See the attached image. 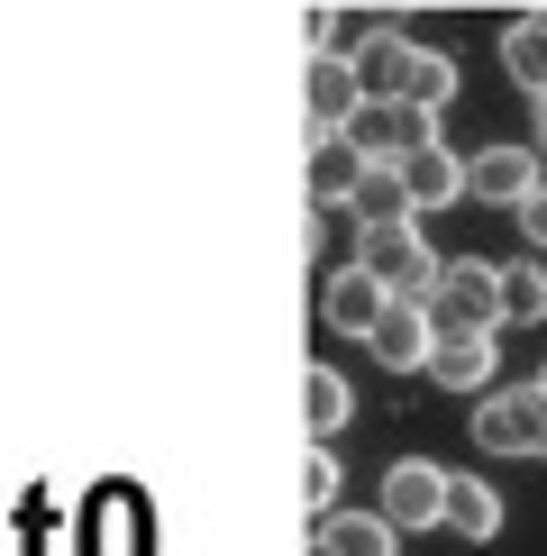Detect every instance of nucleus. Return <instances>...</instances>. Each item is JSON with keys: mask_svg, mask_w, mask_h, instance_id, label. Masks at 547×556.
I'll return each mask as SVG.
<instances>
[{"mask_svg": "<svg viewBox=\"0 0 547 556\" xmlns=\"http://www.w3.org/2000/svg\"><path fill=\"white\" fill-rule=\"evenodd\" d=\"M429 319H438V338H493L501 329V265L447 256L438 292H429Z\"/></svg>", "mask_w": 547, "mask_h": 556, "instance_id": "nucleus-3", "label": "nucleus"}, {"mask_svg": "<svg viewBox=\"0 0 547 556\" xmlns=\"http://www.w3.org/2000/svg\"><path fill=\"white\" fill-rule=\"evenodd\" d=\"M466 192L520 219V211H530V201L547 192V165H538V147H484V155H474V174H466Z\"/></svg>", "mask_w": 547, "mask_h": 556, "instance_id": "nucleus-7", "label": "nucleus"}, {"mask_svg": "<svg viewBox=\"0 0 547 556\" xmlns=\"http://www.w3.org/2000/svg\"><path fill=\"white\" fill-rule=\"evenodd\" d=\"M447 529H456L466 547L501 539V493H493V483H474V475H456V483H447Z\"/></svg>", "mask_w": 547, "mask_h": 556, "instance_id": "nucleus-15", "label": "nucleus"}, {"mask_svg": "<svg viewBox=\"0 0 547 556\" xmlns=\"http://www.w3.org/2000/svg\"><path fill=\"white\" fill-rule=\"evenodd\" d=\"M447 466H429V456H402V466H383V520L402 529H447Z\"/></svg>", "mask_w": 547, "mask_h": 556, "instance_id": "nucleus-5", "label": "nucleus"}, {"mask_svg": "<svg viewBox=\"0 0 547 556\" xmlns=\"http://www.w3.org/2000/svg\"><path fill=\"white\" fill-rule=\"evenodd\" d=\"M365 174H374V155H365L356 137H310V201L319 211H347L365 192Z\"/></svg>", "mask_w": 547, "mask_h": 556, "instance_id": "nucleus-10", "label": "nucleus"}, {"mask_svg": "<svg viewBox=\"0 0 547 556\" xmlns=\"http://www.w3.org/2000/svg\"><path fill=\"white\" fill-rule=\"evenodd\" d=\"M356 74H365V101L374 110H447L456 101V64L438 46L402 37V28H374L356 46Z\"/></svg>", "mask_w": 547, "mask_h": 556, "instance_id": "nucleus-1", "label": "nucleus"}, {"mask_svg": "<svg viewBox=\"0 0 547 556\" xmlns=\"http://www.w3.org/2000/svg\"><path fill=\"white\" fill-rule=\"evenodd\" d=\"M393 547H402V529L383 511H329L319 520V556H393Z\"/></svg>", "mask_w": 547, "mask_h": 556, "instance_id": "nucleus-13", "label": "nucleus"}, {"mask_svg": "<svg viewBox=\"0 0 547 556\" xmlns=\"http://www.w3.org/2000/svg\"><path fill=\"white\" fill-rule=\"evenodd\" d=\"M501 64H511V83L530 91V101L547 91V10H520L511 28H501Z\"/></svg>", "mask_w": 547, "mask_h": 556, "instance_id": "nucleus-14", "label": "nucleus"}, {"mask_svg": "<svg viewBox=\"0 0 547 556\" xmlns=\"http://www.w3.org/2000/svg\"><path fill=\"white\" fill-rule=\"evenodd\" d=\"M493 338H438V365H429V383L438 392H456V402H466V392H493Z\"/></svg>", "mask_w": 547, "mask_h": 556, "instance_id": "nucleus-12", "label": "nucleus"}, {"mask_svg": "<svg viewBox=\"0 0 547 556\" xmlns=\"http://www.w3.org/2000/svg\"><path fill=\"white\" fill-rule=\"evenodd\" d=\"M347 219H356V228H393V219H420V211H410V192H402V165H374V174H365V192L347 201Z\"/></svg>", "mask_w": 547, "mask_h": 556, "instance_id": "nucleus-18", "label": "nucleus"}, {"mask_svg": "<svg viewBox=\"0 0 547 556\" xmlns=\"http://www.w3.org/2000/svg\"><path fill=\"white\" fill-rule=\"evenodd\" d=\"M302 101H310V137H356V119L374 101H365V74H356V55H310V83H302Z\"/></svg>", "mask_w": 547, "mask_h": 556, "instance_id": "nucleus-6", "label": "nucleus"}, {"mask_svg": "<svg viewBox=\"0 0 547 556\" xmlns=\"http://www.w3.org/2000/svg\"><path fill=\"white\" fill-rule=\"evenodd\" d=\"M356 274H374L393 301H429L438 274H447V256H429L420 219H393V228H356Z\"/></svg>", "mask_w": 547, "mask_h": 556, "instance_id": "nucleus-2", "label": "nucleus"}, {"mask_svg": "<svg viewBox=\"0 0 547 556\" xmlns=\"http://www.w3.org/2000/svg\"><path fill=\"white\" fill-rule=\"evenodd\" d=\"M338 483H347V475H338V456L310 438V456H302V502H310V511H329V502H338Z\"/></svg>", "mask_w": 547, "mask_h": 556, "instance_id": "nucleus-19", "label": "nucleus"}, {"mask_svg": "<svg viewBox=\"0 0 547 556\" xmlns=\"http://www.w3.org/2000/svg\"><path fill=\"white\" fill-rule=\"evenodd\" d=\"M383 311H393V292H383L374 274H356V265H338L329 283H319V319H329L338 338H374Z\"/></svg>", "mask_w": 547, "mask_h": 556, "instance_id": "nucleus-9", "label": "nucleus"}, {"mask_svg": "<svg viewBox=\"0 0 547 556\" xmlns=\"http://www.w3.org/2000/svg\"><path fill=\"white\" fill-rule=\"evenodd\" d=\"M302 420H310L319 438H329V429H347V420H356V383H347V375H338V365H310V375H302Z\"/></svg>", "mask_w": 547, "mask_h": 556, "instance_id": "nucleus-16", "label": "nucleus"}, {"mask_svg": "<svg viewBox=\"0 0 547 556\" xmlns=\"http://www.w3.org/2000/svg\"><path fill=\"white\" fill-rule=\"evenodd\" d=\"M538 329L547 319V256H520V265H501V329Z\"/></svg>", "mask_w": 547, "mask_h": 556, "instance_id": "nucleus-17", "label": "nucleus"}, {"mask_svg": "<svg viewBox=\"0 0 547 556\" xmlns=\"http://www.w3.org/2000/svg\"><path fill=\"white\" fill-rule=\"evenodd\" d=\"M466 155H447V147H429V155H410L402 165V192H410V211H447V201H466Z\"/></svg>", "mask_w": 547, "mask_h": 556, "instance_id": "nucleus-11", "label": "nucleus"}, {"mask_svg": "<svg viewBox=\"0 0 547 556\" xmlns=\"http://www.w3.org/2000/svg\"><path fill=\"white\" fill-rule=\"evenodd\" d=\"M474 438L493 456H547V392L520 383V392H484L474 402Z\"/></svg>", "mask_w": 547, "mask_h": 556, "instance_id": "nucleus-4", "label": "nucleus"}, {"mask_svg": "<svg viewBox=\"0 0 547 556\" xmlns=\"http://www.w3.org/2000/svg\"><path fill=\"white\" fill-rule=\"evenodd\" d=\"M538 128H547V91H538Z\"/></svg>", "mask_w": 547, "mask_h": 556, "instance_id": "nucleus-21", "label": "nucleus"}, {"mask_svg": "<svg viewBox=\"0 0 547 556\" xmlns=\"http://www.w3.org/2000/svg\"><path fill=\"white\" fill-rule=\"evenodd\" d=\"M520 238H530V256H547V192L530 201V211H520Z\"/></svg>", "mask_w": 547, "mask_h": 556, "instance_id": "nucleus-20", "label": "nucleus"}, {"mask_svg": "<svg viewBox=\"0 0 547 556\" xmlns=\"http://www.w3.org/2000/svg\"><path fill=\"white\" fill-rule=\"evenodd\" d=\"M365 346H374L383 375H429V365H438V319H429V301H393L383 329L365 338Z\"/></svg>", "mask_w": 547, "mask_h": 556, "instance_id": "nucleus-8", "label": "nucleus"}, {"mask_svg": "<svg viewBox=\"0 0 547 556\" xmlns=\"http://www.w3.org/2000/svg\"><path fill=\"white\" fill-rule=\"evenodd\" d=\"M538 392H547V365H538Z\"/></svg>", "mask_w": 547, "mask_h": 556, "instance_id": "nucleus-22", "label": "nucleus"}]
</instances>
